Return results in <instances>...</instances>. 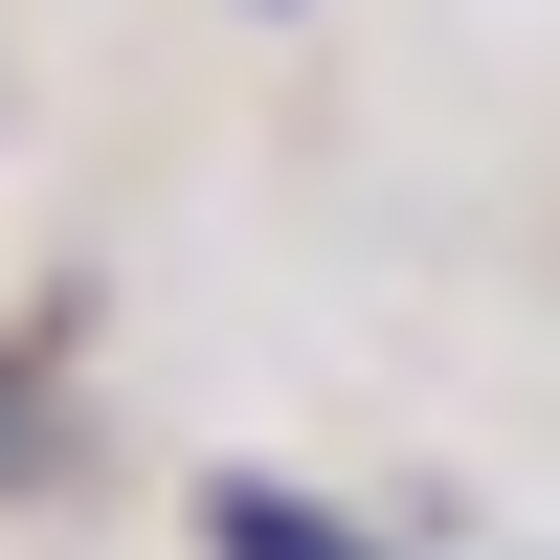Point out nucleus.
Masks as SVG:
<instances>
[{"instance_id": "obj_1", "label": "nucleus", "mask_w": 560, "mask_h": 560, "mask_svg": "<svg viewBox=\"0 0 560 560\" xmlns=\"http://www.w3.org/2000/svg\"><path fill=\"white\" fill-rule=\"evenodd\" d=\"M202 560H382V538H337L314 493H269V471H202Z\"/></svg>"}]
</instances>
